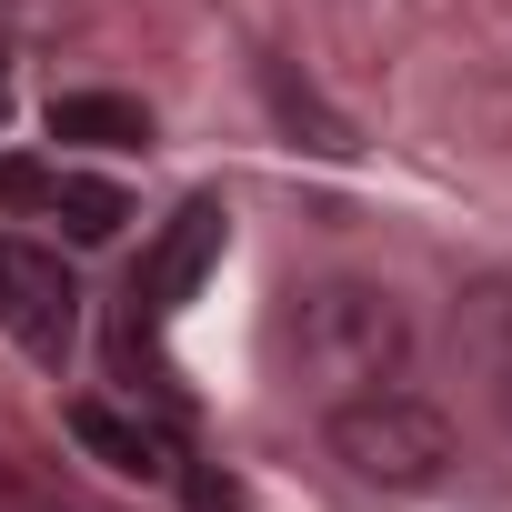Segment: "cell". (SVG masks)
Wrapping results in <instances>:
<instances>
[{
	"label": "cell",
	"instance_id": "obj_1",
	"mask_svg": "<svg viewBox=\"0 0 512 512\" xmlns=\"http://www.w3.org/2000/svg\"><path fill=\"white\" fill-rule=\"evenodd\" d=\"M402 352H412V322H402V302H392L382 282H312V292H292V312H282V372H292V392H312V402H362V392H382V382L402 372Z\"/></svg>",
	"mask_w": 512,
	"mask_h": 512
},
{
	"label": "cell",
	"instance_id": "obj_2",
	"mask_svg": "<svg viewBox=\"0 0 512 512\" xmlns=\"http://www.w3.org/2000/svg\"><path fill=\"white\" fill-rule=\"evenodd\" d=\"M332 462L352 472V482H372V492H422V482H442V462H452V422L432 412V402H412V392H362V402H332Z\"/></svg>",
	"mask_w": 512,
	"mask_h": 512
},
{
	"label": "cell",
	"instance_id": "obj_3",
	"mask_svg": "<svg viewBox=\"0 0 512 512\" xmlns=\"http://www.w3.org/2000/svg\"><path fill=\"white\" fill-rule=\"evenodd\" d=\"M0 332H11L41 372L71 362V332H81V282L61 251L21 241V231H0Z\"/></svg>",
	"mask_w": 512,
	"mask_h": 512
},
{
	"label": "cell",
	"instance_id": "obj_4",
	"mask_svg": "<svg viewBox=\"0 0 512 512\" xmlns=\"http://www.w3.org/2000/svg\"><path fill=\"white\" fill-rule=\"evenodd\" d=\"M221 241H231V211H221V191H191L161 231H151V251H141V272H131V312L141 322H161V312H181L191 292H201V272L221 262Z\"/></svg>",
	"mask_w": 512,
	"mask_h": 512
},
{
	"label": "cell",
	"instance_id": "obj_5",
	"mask_svg": "<svg viewBox=\"0 0 512 512\" xmlns=\"http://www.w3.org/2000/svg\"><path fill=\"white\" fill-rule=\"evenodd\" d=\"M61 422H71V442H81L91 462H111V472H131V482H161V472H171L161 432H151V422H131V412H111V402H71Z\"/></svg>",
	"mask_w": 512,
	"mask_h": 512
},
{
	"label": "cell",
	"instance_id": "obj_6",
	"mask_svg": "<svg viewBox=\"0 0 512 512\" xmlns=\"http://www.w3.org/2000/svg\"><path fill=\"white\" fill-rule=\"evenodd\" d=\"M51 141H81V151H141L151 141V111L131 91H61L51 101Z\"/></svg>",
	"mask_w": 512,
	"mask_h": 512
},
{
	"label": "cell",
	"instance_id": "obj_7",
	"mask_svg": "<svg viewBox=\"0 0 512 512\" xmlns=\"http://www.w3.org/2000/svg\"><path fill=\"white\" fill-rule=\"evenodd\" d=\"M51 221H61L71 241H111V231L131 221V201H121V181H101V171H61V181H51Z\"/></svg>",
	"mask_w": 512,
	"mask_h": 512
},
{
	"label": "cell",
	"instance_id": "obj_8",
	"mask_svg": "<svg viewBox=\"0 0 512 512\" xmlns=\"http://www.w3.org/2000/svg\"><path fill=\"white\" fill-rule=\"evenodd\" d=\"M262 91H272V111H282V131H312V151H352V131L292 81V71H262Z\"/></svg>",
	"mask_w": 512,
	"mask_h": 512
},
{
	"label": "cell",
	"instance_id": "obj_9",
	"mask_svg": "<svg viewBox=\"0 0 512 512\" xmlns=\"http://www.w3.org/2000/svg\"><path fill=\"white\" fill-rule=\"evenodd\" d=\"M51 181L61 171H41V161H0V211H51Z\"/></svg>",
	"mask_w": 512,
	"mask_h": 512
},
{
	"label": "cell",
	"instance_id": "obj_10",
	"mask_svg": "<svg viewBox=\"0 0 512 512\" xmlns=\"http://www.w3.org/2000/svg\"><path fill=\"white\" fill-rule=\"evenodd\" d=\"M0 111H11V61H0Z\"/></svg>",
	"mask_w": 512,
	"mask_h": 512
}]
</instances>
